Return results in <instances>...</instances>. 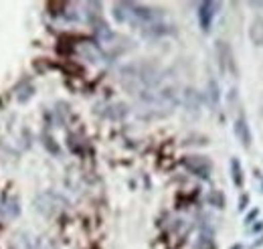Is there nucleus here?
Segmentation results:
<instances>
[{
  "mask_svg": "<svg viewBox=\"0 0 263 249\" xmlns=\"http://www.w3.org/2000/svg\"><path fill=\"white\" fill-rule=\"evenodd\" d=\"M217 10H219V4H215V2H202L198 6V23H200V29L204 32L211 31V25H213V19L217 16Z\"/></svg>",
  "mask_w": 263,
  "mask_h": 249,
  "instance_id": "obj_1",
  "label": "nucleus"
},
{
  "mask_svg": "<svg viewBox=\"0 0 263 249\" xmlns=\"http://www.w3.org/2000/svg\"><path fill=\"white\" fill-rule=\"evenodd\" d=\"M184 166L191 172H195L197 176H200V179H206L209 172H211V162L204 156H186L184 158Z\"/></svg>",
  "mask_w": 263,
  "mask_h": 249,
  "instance_id": "obj_2",
  "label": "nucleus"
},
{
  "mask_svg": "<svg viewBox=\"0 0 263 249\" xmlns=\"http://www.w3.org/2000/svg\"><path fill=\"white\" fill-rule=\"evenodd\" d=\"M235 134H237V138L241 140V144H243L245 148H249V144H251V132H249V126L245 122V118H239V120L235 122Z\"/></svg>",
  "mask_w": 263,
  "mask_h": 249,
  "instance_id": "obj_3",
  "label": "nucleus"
},
{
  "mask_svg": "<svg viewBox=\"0 0 263 249\" xmlns=\"http://www.w3.org/2000/svg\"><path fill=\"white\" fill-rule=\"evenodd\" d=\"M251 41L253 43H257L259 47H263V19L261 16H257V19H253V23H251Z\"/></svg>",
  "mask_w": 263,
  "mask_h": 249,
  "instance_id": "obj_4",
  "label": "nucleus"
},
{
  "mask_svg": "<svg viewBox=\"0 0 263 249\" xmlns=\"http://www.w3.org/2000/svg\"><path fill=\"white\" fill-rule=\"evenodd\" d=\"M231 170H233V183H235L237 187H241L243 176H241V164H239V160H237V158H233V160H231Z\"/></svg>",
  "mask_w": 263,
  "mask_h": 249,
  "instance_id": "obj_5",
  "label": "nucleus"
}]
</instances>
